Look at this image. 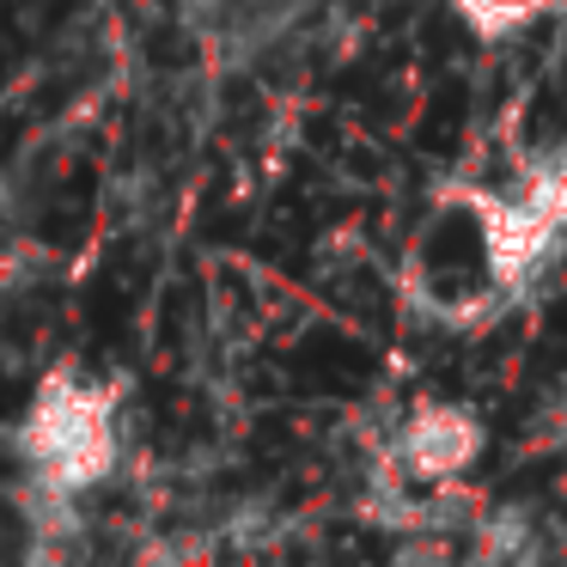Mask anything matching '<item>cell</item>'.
<instances>
[{"instance_id": "cell-1", "label": "cell", "mask_w": 567, "mask_h": 567, "mask_svg": "<svg viewBox=\"0 0 567 567\" xmlns=\"http://www.w3.org/2000/svg\"><path fill=\"white\" fill-rule=\"evenodd\" d=\"M13 457L31 488L92 494L116 476L123 427H116V391L80 367H55L38 379L31 403L13 421Z\"/></svg>"}, {"instance_id": "cell-2", "label": "cell", "mask_w": 567, "mask_h": 567, "mask_svg": "<svg viewBox=\"0 0 567 567\" xmlns=\"http://www.w3.org/2000/svg\"><path fill=\"white\" fill-rule=\"evenodd\" d=\"M457 202L470 208V226L482 238V262H488V287L513 306L525 299L561 257V226L549 214H537L518 189H457Z\"/></svg>"}, {"instance_id": "cell-3", "label": "cell", "mask_w": 567, "mask_h": 567, "mask_svg": "<svg viewBox=\"0 0 567 567\" xmlns=\"http://www.w3.org/2000/svg\"><path fill=\"white\" fill-rule=\"evenodd\" d=\"M488 452V421L482 409L457 403V396H421L403 409L391 427V470L396 482H421V488H452Z\"/></svg>"}, {"instance_id": "cell-4", "label": "cell", "mask_w": 567, "mask_h": 567, "mask_svg": "<svg viewBox=\"0 0 567 567\" xmlns=\"http://www.w3.org/2000/svg\"><path fill=\"white\" fill-rule=\"evenodd\" d=\"M452 7L482 43H506V38H518V31H530L537 19H549L561 0H452Z\"/></svg>"}, {"instance_id": "cell-5", "label": "cell", "mask_w": 567, "mask_h": 567, "mask_svg": "<svg viewBox=\"0 0 567 567\" xmlns=\"http://www.w3.org/2000/svg\"><path fill=\"white\" fill-rule=\"evenodd\" d=\"M513 189L567 233V153H530V159L518 165Z\"/></svg>"}, {"instance_id": "cell-6", "label": "cell", "mask_w": 567, "mask_h": 567, "mask_svg": "<svg viewBox=\"0 0 567 567\" xmlns=\"http://www.w3.org/2000/svg\"><path fill=\"white\" fill-rule=\"evenodd\" d=\"M555 427H561V440H567V372H561V391H555Z\"/></svg>"}]
</instances>
